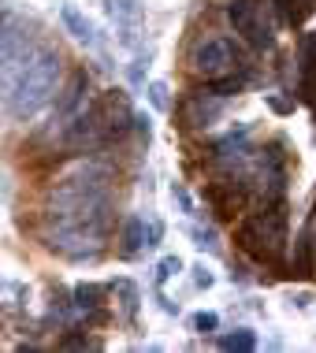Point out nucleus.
<instances>
[{"label": "nucleus", "mask_w": 316, "mask_h": 353, "mask_svg": "<svg viewBox=\"0 0 316 353\" xmlns=\"http://www.w3.org/2000/svg\"><path fill=\"white\" fill-rule=\"evenodd\" d=\"M171 197H175V201H179V208H183V212H194V201H190V194H186V190L183 186H171Z\"/></svg>", "instance_id": "18"}, {"label": "nucleus", "mask_w": 316, "mask_h": 353, "mask_svg": "<svg viewBox=\"0 0 316 353\" xmlns=\"http://www.w3.org/2000/svg\"><path fill=\"white\" fill-rule=\"evenodd\" d=\"M141 245H149L146 219H141V216H130L127 223H123V256H134Z\"/></svg>", "instance_id": "9"}, {"label": "nucleus", "mask_w": 316, "mask_h": 353, "mask_svg": "<svg viewBox=\"0 0 316 353\" xmlns=\"http://www.w3.org/2000/svg\"><path fill=\"white\" fill-rule=\"evenodd\" d=\"M264 104L275 112V116H290V112H294V101H286V97H275V93H268V97H264Z\"/></svg>", "instance_id": "16"}, {"label": "nucleus", "mask_w": 316, "mask_h": 353, "mask_svg": "<svg viewBox=\"0 0 316 353\" xmlns=\"http://www.w3.org/2000/svg\"><path fill=\"white\" fill-rule=\"evenodd\" d=\"M227 19H231L235 34H242L253 49H268L272 45V23H268V8L261 0H231L227 4Z\"/></svg>", "instance_id": "4"}, {"label": "nucleus", "mask_w": 316, "mask_h": 353, "mask_svg": "<svg viewBox=\"0 0 316 353\" xmlns=\"http://www.w3.org/2000/svg\"><path fill=\"white\" fill-rule=\"evenodd\" d=\"M60 52L52 45H37L30 56L4 68V108L15 119H30L45 104L52 101L56 85H60Z\"/></svg>", "instance_id": "1"}, {"label": "nucleus", "mask_w": 316, "mask_h": 353, "mask_svg": "<svg viewBox=\"0 0 316 353\" xmlns=\"http://www.w3.org/2000/svg\"><path fill=\"white\" fill-rule=\"evenodd\" d=\"M186 68L197 79L213 82L219 74H231L235 68H242V49H238L231 37H201L186 56Z\"/></svg>", "instance_id": "3"}, {"label": "nucleus", "mask_w": 316, "mask_h": 353, "mask_svg": "<svg viewBox=\"0 0 316 353\" xmlns=\"http://www.w3.org/2000/svg\"><path fill=\"white\" fill-rule=\"evenodd\" d=\"M238 245L261 264L279 261L283 245H286V201L275 197L272 205H264L261 212L246 216L238 223Z\"/></svg>", "instance_id": "2"}, {"label": "nucleus", "mask_w": 316, "mask_h": 353, "mask_svg": "<svg viewBox=\"0 0 316 353\" xmlns=\"http://www.w3.org/2000/svg\"><path fill=\"white\" fill-rule=\"evenodd\" d=\"M197 286H213V275H208L205 268H197Z\"/></svg>", "instance_id": "22"}, {"label": "nucleus", "mask_w": 316, "mask_h": 353, "mask_svg": "<svg viewBox=\"0 0 316 353\" xmlns=\"http://www.w3.org/2000/svg\"><path fill=\"white\" fill-rule=\"evenodd\" d=\"M160 238H164V223L152 219V223H149V245H160Z\"/></svg>", "instance_id": "21"}, {"label": "nucleus", "mask_w": 316, "mask_h": 353, "mask_svg": "<svg viewBox=\"0 0 316 353\" xmlns=\"http://www.w3.org/2000/svg\"><path fill=\"white\" fill-rule=\"evenodd\" d=\"M60 346H63V350H82V346H93V342L86 339V335H63Z\"/></svg>", "instance_id": "19"}, {"label": "nucleus", "mask_w": 316, "mask_h": 353, "mask_svg": "<svg viewBox=\"0 0 316 353\" xmlns=\"http://www.w3.org/2000/svg\"><path fill=\"white\" fill-rule=\"evenodd\" d=\"M149 101L157 104V108H168V85L164 82H152L149 85Z\"/></svg>", "instance_id": "17"}, {"label": "nucleus", "mask_w": 316, "mask_h": 353, "mask_svg": "<svg viewBox=\"0 0 316 353\" xmlns=\"http://www.w3.org/2000/svg\"><path fill=\"white\" fill-rule=\"evenodd\" d=\"M190 234H194V245H201V250H208V253L219 250V245H216V234L205 231V227H190Z\"/></svg>", "instance_id": "13"}, {"label": "nucleus", "mask_w": 316, "mask_h": 353, "mask_svg": "<svg viewBox=\"0 0 316 353\" xmlns=\"http://www.w3.org/2000/svg\"><path fill=\"white\" fill-rule=\"evenodd\" d=\"M246 82H250V71H231V74H219V79H213V82H205V93H208V97H219V101H224V97H235V93H242L246 90Z\"/></svg>", "instance_id": "7"}, {"label": "nucleus", "mask_w": 316, "mask_h": 353, "mask_svg": "<svg viewBox=\"0 0 316 353\" xmlns=\"http://www.w3.org/2000/svg\"><path fill=\"white\" fill-rule=\"evenodd\" d=\"M316 268V216H309V223L302 227L298 242H294V261H290V272L305 279V275H313Z\"/></svg>", "instance_id": "5"}, {"label": "nucleus", "mask_w": 316, "mask_h": 353, "mask_svg": "<svg viewBox=\"0 0 316 353\" xmlns=\"http://www.w3.org/2000/svg\"><path fill=\"white\" fill-rule=\"evenodd\" d=\"M305 4H309V12H313V8H316V0H305Z\"/></svg>", "instance_id": "23"}, {"label": "nucleus", "mask_w": 316, "mask_h": 353, "mask_svg": "<svg viewBox=\"0 0 316 353\" xmlns=\"http://www.w3.org/2000/svg\"><path fill=\"white\" fill-rule=\"evenodd\" d=\"M134 127H138L141 141H146V145H149V138H152V123H149V116H134Z\"/></svg>", "instance_id": "20"}, {"label": "nucleus", "mask_w": 316, "mask_h": 353, "mask_svg": "<svg viewBox=\"0 0 316 353\" xmlns=\"http://www.w3.org/2000/svg\"><path fill=\"white\" fill-rule=\"evenodd\" d=\"M268 4L275 8L279 23H286V26H298L302 19H305V12H309V4H305V0H268Z\"/></svg>", "instance_id": "10"}, {"label": "nucleus", "mask_w": 316, "mask_h": 353, "mask_svg": "<svg viewBox=\"0 0 316 353\" xmlns=\"http://www.w3.org/2000/svg\"><path fill=\"white\" fill-rule=\"evenodd\" d=\"M60 19H63V26L71 30L79 41H86V45H97V30H93V23L86 19L79 8H71V4H63L60 8Z\"/></svg>", "instance_id": "8"}, {"label": "nucleus", "mask_w": 316, "mask_h": 353, "mask_svg": "<svg viewBox=\"0 0 316 353\" xmlns=\"http://www.w3.org/2000/svg\"><path fill=\"white\" fill-rule=\"evenodd\" d=\"M219 350H238V353H250V350H257V335L250 327H235L231 335H224L219 339Z\"/></svg>", "instance_id": "12"}, {"label": "nucleus", "mask_w": 316, "mask_h": 353, "mask_svg": "<svg viewBox=\"0 0 316 353\" xmlns=\"http://www.w3.org/2000/svg\"><path fill=\"white\" fill-rule=\"evenodd\" d=\"M86 85H90V79H86V71H75L71 74V82H67V90H63V97L56 101V116H71L75 108L82 104V97H86Z\"/></svg>", "instance_id": "6"}, {"label": "nucleus", "mask_w": 316, "mask_h": 353, "mask_svg": "<svg viewBox=\"0 0 316 353\" xmlns=\"http://www.w3.org/2000/svg\"><path fill=\"white\" fill-rule=\"evenodd\" d=\"M194 327L201 331V335H213V331L219 327V316H216V312H197V316H194Z\"/></svg>", "instance_id": "15"}, {"label": "nucleus", "mask_w": 316, "mask_h": 353, "mask_svg": "<svg viewBox=\"0 0 316 353\" xmlns=\"http://www.w3.org/2000/svg\"><path fill=\"white\" fill-rule=\"evenodd\" d=\"M75 305H79V309H101L104 305V286H97V283H79L75 286Z\"/></svg>", "instance_id": "11"}, {"label": "nucleus", "mask_w": 316, "mask_h": 353, "mask_svg": "<svg viewBox=\"0 0 316 353\" xmlns=\"http://www.w3.org/2000/svg\"><path fill=\"white\" fill-rule=\"evenodd\" d=\"M175 272H183V261H179V256H164V261L157 264V279L160 283H168Z\"/></svg>", "instance_id": "14"}]
</instances>
